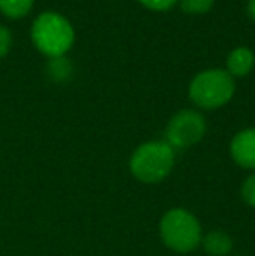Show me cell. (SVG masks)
<instances>
[{
    "label": "cell",
    "instance_id": "cell-15",
    "mask_svg": "<svg viewBox=\"0 0 255 256\" xmlns=\"http://www.w3.org/2000/svg\"><path fill=\"white\" fill-rule=\"evenodd\" d=\"M246 10H248V16L255 21V0H248V6H246Z\"/></svg>",
    "mask_w": 255,
    "mask_h": 256
},
{
    "label": "cell",
    "instance_id": "cell-6",
    "mask_svg": "<svg viewBox=\"0 0 255 256\" xmlns=\"http://www.w3.org/2000/svg\"><path fill=\"white\" fill-rule=\"evenodd\" d=\"M231 157L243 169L255 171V128L243 129L232 138Z\"/></svg>",
    "mask_w": 255,
    "mask_h": 256
},
{
    "label": "cell",
    "instance_id": "cell-13",
    "mask_svg": "<svg viewBox=\"0 0 255 256\" xmlns=\"http://www.w3.org/2000/svg\"><path fill=\"white\" fill-rule=\"evenodd\" d=\"M138 2L142 4L143 7H147V9L159 10V12H163V10L171 9V7L178 2V0H138Z\"/></svg>",
    "mask_w": 255,
    "mask_h": 256
},
{
    "label": "cell",
    "instance_id": "cell-11",
    "mask_svg": "<svg viewBox=\"0 0 255 256\" xmlns=\"http://www.w3.org/2000/svg\"><path fill=\"white\" fill-rule=\"evenodd\" d=\"M185 14H204L213 7L215 0H178Z\"/></svg>",
    "mask_w": 255,
    "mask_h": 256
},
{
    "label": "cell",
    "instance_id": "cell-10",
    "mask_svg": "<svg viewBox=\"0 0 255 256\" xmlns=\"http://www.w3.org/2000/svg\"><path fill=\"white\" fill-rule=\"evenodd\" d=\"M34 0H0V10L11 18H21L28 14Z\"/></svg>",
    "mask_w": 255,
    "mask_h": 256
},
{
    "label": "cell",
    "instance_id": "cell-14",
    "mask_svg": "<svg viewBox=\"0 0 255 256\" xmlns=\"http://www.w3.org/2000/svg\"><path fill=\"white\" fill-rule=\"evenodd\" d=\"M13 44V37H11V32L6 26H0V58L6 56L11 49Z\"/></svg>",
    "mask_w": 255,
    "mask_h": 256
},
{
    "label": "cell",
    "instance_id": "cell-9",
    "mask_svg": "<svg viewBox=\"0 0 255 256\" xmlns=\"http://www.w3.org/2000/svg\"><path fill=\"white\" fill-rule=\"evenodd\" d=\"M72 74H74V66L67 56L49 58L48 75L55 82H67L72 77Z\"/></svg>",
    "mask_w": 255,
    "mask_h": 256
},
{
    "label": "cell",
    "instance_id": "cell-8",
    "mask_svg": "<svg viewBox=\"0 0 255 256\" xmlns=\"http://www.w3.org/2000/svg\"><path fill=\"white\" fill-rule=\"evenodd\" d=\"M204 251L210 256H229L232 251V239L229 234L213 230L201 239Z\"/></svg>",
    "mask_w": 255,
    "mask_h": 256
},
{
    "label": "cell",
    "instance_id": "cell-5",
    "mask_svg": "<svg viewBox=\"0 0 255 256\" xmlns=\"http://www.w3.org/2000/svg\"><path fill=\"white\" fill-rule=\"evenodd\" d=\"M204 132H206V120L199 112L180 110L168 122L164 142L173 150L191 148L203 140Z\"/></svg>",
    "mask_w": 255,
    "mask_h": 256
},
{
    "label": "cell",
    "instance_id": "cell-12",
    "mask_svg": "<svg viewBox=\"0 0 255 256\" xmlns=\"http://www.w3.org/2000/svg\"><path fill=\"white\" fill-rule=\"evenodd\" d=\"M241 197L248 206L255 208V171L248 178L243 182V186H241Z\"/></svg>",
    "mask_w": 255,
    "mask_h": 256
},
{
    "label": "cell",
    "instance_id": "cell-7",
    "mask_svg": "<svg viewBox=\"0 0 255 256\" xmlns=\"http://www.w3.org/2000/svg\"><path fill=\"white\" fill-rule=\"evenodd\" d=\"M255 66V54L248 48H236L227 54L225 60V72L234 77H246Z\"/></svg>",
    "mask_w": 255,
    "mask_h": 256
},
{
    "label": "cell",
    "instance_id": "cell-16",
    "mask_svg": "<svg viewBox=\"0 0 255 256\" xmlns=\"http://www.w3.org/2000/svg\"><path fill=\"white\" fill-rule=\"evenodd\" d=\"M229 256H231V254H229Z\"/></svg>",
    "mask_w": 255,
    "mask_h": 256
},
{
    "label": "cell",
    "instance_id": "cell-1",
    "mask_svg": "<svg viewBox=\"0 0 255 256\" xmlns=\"http://www.w3.org/2000/svg\"><path fill=\"white\" fill-rule=\"evenodd\" d=\"M175 166V150L166 142H147L129 158V171L142 183H159L170 176Z\"/></svg>",
    "mask_w": 255,
    "mask_h": 256
},
{
    "label": "cell",
    "instance_id": "cell-3",
    "mask_svg": "<svg viewBox=\"0 0 255 256\" xmlns=\"http://www.w3.org/2000/svg\"><path fill=\"white\" fill-rule=\"evenodd\" d=\"M234 78L220 68L199 72L189 84V98L203 110H217L234 96Z\"/></svg>",
    "mask_w": 255,
    "mask_h": 256
},
{
    "label": "cell",
    "instance_id": "cell-2",
    "mask_svg": "<svg viewBox=\"0 0 255 256\" xmlns=\"http://www.w3.org/2000/svg\"><path fill=\"white\" fill-rule=\"evenodd\" d=\"M32 38L41 52L49 58H58L70 51L75 40V32L67 18L49 10L34 21Z\"/></svg>",
    "mask_w": 255,
    "mask_h": 256
},
{
    "label": "cell",
    "instance_id": "cell-4",
    "mask_svg": "<svg viewBox=\"0 0 255 256\" xmlns=\"http://www.w3.org/2000/svg\"><path fill=\"white\" fill-rule=\"evenodd\" d=\"M163 242L177 253H191L201 244V225L191 211L173 208L164 212L159 223Z\"/></svg>",
    "mask_w": 255,
    "mask_h": 256
}]
</instances>
